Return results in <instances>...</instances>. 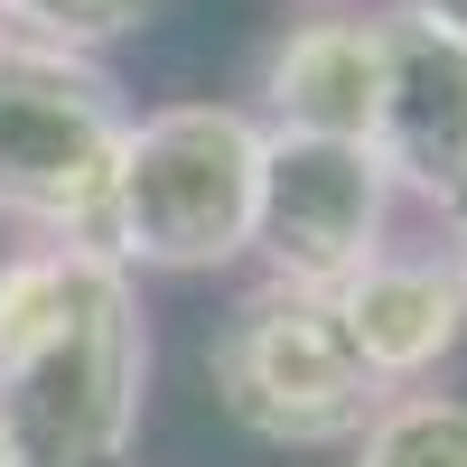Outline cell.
I'll list each match as a JSON object with an SVG mask.
<instances>
[{
    "label": "cell",
    "instance_id": "cell-1",
    "mask_svg": "<svg viewBox=\"0 0 467 467\" xmlns=\"http://www.w3.org/2000/svg\"><path fill=\"white\" fill-rule=\"evenodd\" d=\"M150 402V308L94 244L0 253V449L10 467H122Z\"/></svg>",
    "mask_w": 467,
    "mask_h": 467
},
{
    "label": "cell",
    "instance_id": "cell-2",
    "mask_svg": "<svg viewBox=\"0 0 467 467\" xmlns=\"http://www.w3.org/2000/svg\"><path fill=\"white\" fill-rule=\"evenodd\" d=\"M262 197V122L234 103H169L140 112L112 169L103 253L122 271H224L253 253Z\"/></svg>",
    "mask_w": 467,
    "mask_h": 467
},
{
    "label": "cell",
    "instance_id": "cell-3",
    "mask_svg": "<svg viewBox=\"0 0 467 467\" xmlns=\"http://www.w3.org/2000/svg\"><path fill=\"white\" fill-rule=\"evenodd\" d=\"M122 140H131V103L94 57L37 47V37L0 47V224H19L28 244L103 253Z\"/></svg>",
    "mask_w": 467,
    "mask_h": 467
},
{
    "label": "cell",
    "instance_id": "cell-4",
    "mask_svg": "<svg viewBox=\"0 0 467 467\" xmlns=\"http://www.w3.org/2000/svg\"><path fill=\"white\" fill-rule=\"evenodd\" d=\"M206 374H215V402L271 449L365 440V420L393 402L365 374L337 299L327 290H290V281H253L224 308V327L206 346Z\"/></svg>",
    "mask_w": 467,
    "mask_h": 467
},
{
    "label": "cell",
    "instance_id": "cell-5",
    "mask_svg": "<svg viewBox=\"0 0 467 467\" xmlns=\"http://www.w3.org/2000/svg\"><path fill=\"white\" fill-rule=\"evenodd\" d=\"M393 224V178L365 140H308L262 131V197H253V253L290 290H346Z\"/></svg>",
    "mask_w": 467,
    "mask_h": 467
},
{
    "label": "cell",
    "instance_id": "cell-6",
    "mask_svg": "<svg viewBox=\"0 0 467 467\" xmlns=\"http://www.w3.org/2000/svg\"><path fill=\"white\" fill-rule=\"evenodd\" d=\"M383 19V112H374V160L393 197H420L449 234L467 224V37L431 28L420 10Z\"/></svg>",
    "mask_w": 467,
    "mask_h": 467
},
{
    "label": "cell",
    "instance_id": "cell-7",
    "mask_svg": "<svg viewBox=\"0 0 467 467\" xmlns=\"http://www.w3.org/2000/svg\"><path fill=\"white\" fill-rule=\"evenodd\" d=\"M327 299H337V318H346V337H356V356L383 393H420L467 346V290H458L449 253H374Z\"/></svg>",
    "mask_w": 467,
    "mask_h": 467
},
{
    "label": "cell",
    "instance_id": "cell-8",
    "mask_svg": "<svg viewBox=\"0 0 467 467\" xmlns=\"http://www.w3.org/2000/svg\"><path fill=\"white\" fill-rule=\"evenodd\" d=\"M262 131H308V140H365L383 112V19H299L262 57Z\"/></svg>",
    "mask_w": 467,
    "mask_h": 467
},
{
    "label": "cell",
    "instance_id": "cell-9",
    "mask_svg": "<svg viewBox=\"0 0 467 467\" xmlns=\"http://www.w3.org/2000/svg\"><path fill=\"white\" fill-rule=\"evenodd\" d=\"M356 467H467V402L458 393H393L365 420Z\"/></svg>",
    "mask_w": 467,
    "mask_h": 467
},
{
    "label": "cell",
    "instance_id": "cell-10",
    "mask_svg": "<svg viewBox=\"0 0 467 467\" xmlns=\"http://www.w3.org/2000/svg\"><path fill=\"white\" fill-rule=\"evenodd\" d=\"M160 0H0L10 37H37V47H66V57H94L112 37H131Z\"/></svg>",
    "mask_w": 467,
    "mask_h": 467
},
{
    "label": "cell",
    "instance_id": "cell-11",
    "mask_svg": "<svg viewBox=\"0 0 467 467\" xmlns=\"http://www.w3.org/2000/svg\"><path fill=\"white\" fill-rule=\"evenodd\" d=\"M402 10H420L431 28H449V37H467V0H402Z\"/></svg>",
    "mask_w": 467,
    "mask_h": 467
},
{
    "label": "cell",
    "instance_id": "cell-12",
    "mask_svg": "<svg viewBox=\"0 0 467 467\" xmlns=\"http://www.w3.org/2000/svg\"><path fill=\"white\" fill-rule=\"evenodd\" d=\"M449 271H458V290H467V224H458V244H449Z\"/></svg>",
    "mask_w": 467,
    "mask_h": 467
},
{
    "label": "cell",
    "instance_id": "cell-13",
    "mask_svg": "<svg viewBox=\"0 0 467 467\" xmlns=\"http://www.w3.org/2000/svg\"><path fill=\"white\" fill-rule=\"evenodd\" d=\"M0 47H10V19H0Z\"/></svg>",
    "mask_w": 467,
    "mask_h": 467
},
{
    "label": "cell",
    "instance_id": "cell-14",
    "mask_svg": "<svg viewBox=\"0 0 467 467\" xmlns=\"http://www.w3.org/2000/svg\"><path fill=\"white\" fill-rule=\"evenodd\" d=\"M0 467H10V449H0Z\"/></svg>",
    "mask_w": 467,
    "mask_h": 467
}]
</instances>
